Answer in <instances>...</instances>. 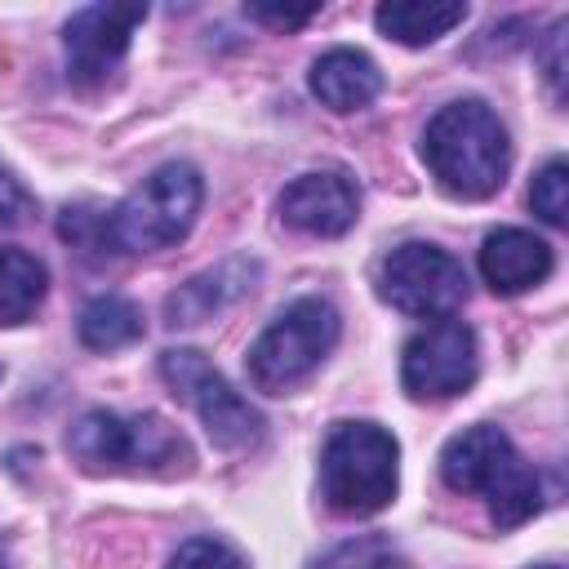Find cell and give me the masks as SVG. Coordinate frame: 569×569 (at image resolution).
<instances>
[{
  "instance_id": "obj_1",
  "label": "cell",
  "mask_w": 569,
  "mask_h": 569,
  "mask_svg": "<svg viewBox=\"0 0 569 569\" xmlns=\"http://www.w3.org/2000/svg\"><path fill=\"white\" fill-rule=\"evenodd\" d=\"M422 160L431 178L462 200H485L502 187L511 164V142L493 107L462 98L440 107L422 129Z\"/></svg>"
},
{
  "instance_id": "obj_2",
  "label": "cell",
  "mask_w": 569,
  "mask_h": 569,
  "mask_svg": "<svg viewBox=\"0 0 569 569\" xmlns=\"http://www.w3.org/2000/svg\"><path fill=\"white\" fill-rule=\"evenodd\" d=\"M440 476L453 493H480L498 529L525 525L542 507L538 471L516 453L511 436L493 422H476L440 449Z\"/></svg>"
},
{
  "instance_id": "obj_3",
  "label": "cell",
  "mask_w": 569,
  "mask_h": 569,
  "mask_svg": "<svg viewBox=\"0 0 569 569\" xmlns=\"http://www.w3.org/2000/svg\"><path fill=\"white\" fill-rule=\"evenodd\" d=\"M67 453L93 471H151V476H169V471H187L191 467V449L182 440L178 427H169L160 413H111V409H89L71 422L67 431Z\"/></svg>"
},
{
  "instance_id": "obj_4",
  "label": "cell",
  "mask_w": 569,
  "mask_h": 569,
  "mask_svg": "<svg viewBox=\"0 0 569 569\" xmlns=\"http://www.w3.org/2000/svg\"><path fill=\"white\" fill-rule=\"evenodd\" d=\"M400 445L378 422H338L320 449V493L338 516H373L396 498Z\"/></svg>"
},
{
  "instance_id": "obj_5",
  "label": "cell",
  "mask_w": 569,
  "mask_h": 569,
  "mask_svg": "<svg viewBox=\"0 0 569 569\" xmlns=\"http://www.w3.org/2000/svg\"><path fill=\"white\" fill-rule=\"evenodd\" d=\"M204 200V182L191 164H160L142 187H133L111 209V249L116 253H156L178 244Z\"/></svg>"
},
{
  "instance_id": "obj_6",
  "label": "cell",
  "mask_w": 569,
  "mask_h": 569,
  "mask_svg": "<svg viewBox=\"0 0 569 569\" xmlns=\"http://www.w3.org/2000/svg\"><path fill=\"white\" fill-rule=\"evenodd\" d=\"M338 333H342V320H338V311H333L329 298H316L311 293V298L289 302L258 333V342L249 347V378H253V387L258 391H271V396L298 387L333 351Z\"/></svg>"
},
{
  "instance_id": "obj_7",
  "label": "cell",
  "mask_w": 569,
  "mask_h": 569,
  "mask_svg": "<svg viewBox=\"0 0 569 569\" xmlns=\"http://www.w3.org/2000/svg\"><path fill=\"white\" fill-rule=\"evenodd\" d=\"M160 378L182 405L196 409L218 449H253L262 440V413L196 347H169L160 356Z\"/></svg>"
},
{
  "instance_id": "obj_8",
  "label": "cell",
  "mask_w": 569,
  "mask_h": 569,
  "mask_svg": "<svg viewBox=\"0 0 569 569\" xmlns=\"http://www.w3.org/2000/svg\"><path fill=\"white\" fill-rule=\"evenodd\" d=\"M378 293L413 320H445L467 302V271L440 244L405 240L382 258Z\"/></svg>"
},
{
  "instance_id": "obj_9",
  "label": "cell",
  "mask_w": 569,
  "mask_h": 569,
  "mask_svg": "<svg viewBox=\"0 0 569 569\" xmlns=\"http://www.w3.org/2000/svg\"><path fill=\"white\" fill-rule=\"evenodd\" d=\"M480 373V347L476 329L467 320H431L405 342L400 356V382L413 400H449L462 396Z\"/></svg>"
},
{
  "instance_id": "obj_10",
  "label": "cell",
  "mask_w": 569,
  "mask_h": 569,
  "mask_svg": "<svg viewBox=\"0 0 569 569\" xmlns=\"http://www.w3.org/2000/svg\"><path fill=\"white\" fill-rule=\"evenodd\" d=\"M142 18H147V4H84V9H76L67 31H62L67 76L80 89L107 84V76L129 53V36Z\"/></svg>"
},
{
  "instance_id": "obj_11",
  "label": "cell",
  "mask_w": 569,
  "mask_h": 569,
  "mask_svg": "<svg viewBox=\"0 0 569 569\" xmlns=\"http://www.w3.org/2000/svg\"><path fill=\"white\" fill-rule=\"evenodd\" d=\"M280 218L302 236H342L360 218V191L347 173H302L280 191Z\"/></svg>"
},
{
  "instance_id": "obj_12",
  "label": "cell",
  "mask_w": 569,
  "mask_h": 569,
  "mask_svg": "<svg viewBox=\"0 0 569 569\" xmlns=\"http://www.w3.org/2000/svg\"><path fill=\"white\" fill-rule=\"evenodd\" d=\"M258 276H262V267L253 262V258H227V262H218V267H209V271H200V276H191L187 284H178L169 298H164V320L178 329H187V325H204V320H213L218 311H227L231 302H240L253 284H258Z\"/></svg>"
},
{
  "instance_id": "obj_13",
  "label": "cell",
  "mask_w": 569,
  "mask_h": 569,
  "mask_svg": "<svg viewBox=\"0 0 569 569\" xmlns=\"http://www.w3.org/2000/svg\"><path fill=\"white\" fill-rule=\"evenodd\" d=\"M551 244L525 227H498L480 244V276L493 293H525L551 276Z\"/></svg>"
},
{
  "instance_id": "obj_14",
  "label": "cell",
  "mask_w": 569,
  "mask_h": 569,
  "mask_svg": "<svg viewBox=\"0 0 569 569\" xmlns=\"http://www.w3.org/2000/svg\"><path fill=\"white\" fill-rule=\"evenodd\" d=\"M311 93L329 111H365L382 93V71L360 49H329L311 67Z\"/></svg>"
},
{
  "instance_id": "obj_15",
  "label": "cell",
  "mask_w": 569,
  "mask_h": 569,
  "mask_svg": "<svg viewBox=\"0 0 569 569\" xmlns=\"http://www.w3.org/2000/svg\"><path fill=\"white\" fill-rule=\"evenodd\" d=\"M467 18V4H440V0H391L373 9V22L396 44H431L449 36Z\"/></svg>"
},
{
  "instance_id": "obj_16",
  "label": "cell",
  "mask_w": 569,
  "mask_h": 569,
  "mask_svg": "<svg viewBox=\"0 0 569 569\" xmlns=\"http://www.w3.org/2000/svg\"><path fill=\"white\" fill-rule=\"evenodd\" d=\"M142 329H147V325H142V311H138L129 298H120V293L93 298V302L80 311V320H76V333H80V342H84L89 351H120V347L138 342Z\"/></svg>"
},
{
  "instance_id": "obj_17",
  "label": "cell",
  "mask_w": 569,
  "mask_h": 569,
  "mask_svg": "<svg viewBox=\"0 0 569 569\" xmlns=\"http://www.w3.org/2000/svg\"><path fill=\"white\" fill-rule=\"evenodd\" d=\"M49 271L27 249H0V325H22L44 298Z\"/></svg>"
},
{
  "instance_id": "obj_18",
  "label": "cell",
  "mask_w": 569,
  "mask_h": 569,
  "mask_svg": "<svg viewBox=\"0 0 569 569\" xmlns=\"http://www.w3.org/2000/svg\"><path fill=\"white\" fill-rule=\"evenodd\" d=\"M58 231L80 253H116L111 249V209H102V204H89V200L84 204H67Z\"/></svg>"
},
{
  "instance_id": "obj_19",
  "label": "cell",
  "mask_w": 569,
  "mask_h": 569,
  "mask_svg": "<svg viewBox=\"0 0 569 569\" xmlns=\"http://www.w3.org/2000/svg\"><path fill=\"white\" fill-rule=\"evenodd\" d=\"M316 569H405V560H400V551H396L387 538L365 533V538L338 542Z\"/></svg>"
},
{
  "instance_id": "obj_20",
  "label": "cell",
  "mask_w": 569,
  "mask_h": 569,
  "mask_svg": "<svg viewBox=\"0 0 569 569\" xmlns=\"http://www.w3.org/2000/svg\"><path fill=\"white\" fill-rule=\"evenodd\" d=\"M529 204L551 227H565L569 222V169H565V160H547L538 169V178L529 187Z\"/></svg>"
},
{
  "instance_id": "obj_21",
  "label": "cell",
  "mask_w": 569,
  "mask_h": 569,
  "mask_svg": "<svg viewBox=\"0 0 569 569\" xmlns=\"http://www.w3.org/2000/svg\"><path fill=\"white\" fill-rule=\"evenodd\" d=\"M164 569H244V560L222 538H191L169 556Z\"/></svg>"
},
{
  "instance_id": "obj_22",
  "label": "cell",
  "mask_w": 569,
  "mask_h": 569,
  "mask_svg": "<svg viewBox=\"0 0 569 569\" xmlns=\"http://www.w3.org/2000/svg\"><path fill=\"white\" fill-rule=\"evenodd\" d=\"M320 13V4H302V9H280V4H244V18L276 27V31H298Z\"/></svg>"
},
{
  "instance_id": "obj_23",
  "label": "cell",
  "mask_w": 569,
  "mask_h": 569,
  "mask_svg": "<svg viewBox=\"0 0 569 569\" xmlns=\"http://www.w3.org/2000/svg\"><path fill=\"white\" fill-rule=\"evenodd\" d=\"M538 58H542V76H547V84H551V93H556V102H560V93H565V22H556V27L542 36Z\"/></svg>"
},
{
  "instance_id": "obj_24",
  "label": "cell",
  "mask_w": 569,
  "mask_h": 569,
  "mask_svg": "<svg viewBox=\"0 0 569 569\" xmlns=\"http://www.w3.org/2000/svg\"><path fill=\"white\" fill-rule=\"evenodd\" d=\"M27 213H31V196L9 169H0V227H18Z\"/></svg>"
},
{
  "instance_id": "obj_25",
  "label": "cell",
  "mask_w": 569,
  "mask_h": 569,
  "mask_svg": "<svg viewBox=\"0 0 569 569\" xmlns=\"http://www.w3.org/2000/svg\"><path fill=\"white\" fill-rule=\"evenodd\" d=\"M538 569H560V565H538Z\"/></svg>"
},
{
  "instance_id": "obj_26",
  "label": "cell",
  "mask_w": 569,
  "mask_h": 569,
  "mask_svg": "<svg viewBox=\"0 0 569 569\" xmlns=\"http://www.w3.org/2000/svg\"><path fill=\"white\" fill-rule=\"evenodd\" d=\"M0 569H4V565H0Z\"/></svg>"
}]
</instances>
